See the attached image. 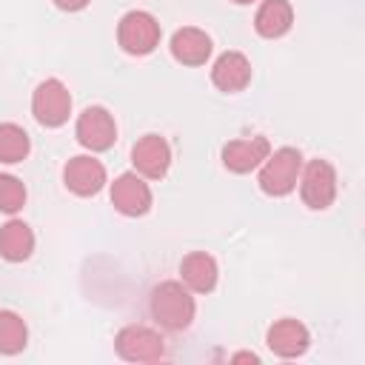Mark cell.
Returning a JSON list of instances; mask_svg holds the SVG:
<instances>
[{
  "label": "cell",
  "mask_w": 365,
  "mask_h": 365,
  "mask_svg": "<svg viewBox=\"0 0 365 365\" xmlns=\"http://www.w3.org/2000/svg\"><path fill=\"white\" fill-rule=\"evenodd\" d=\"M134 171L145 180H163L171 168V145L160 134H145L131 148Z\"/></svg>",
  "instance_id": "cell-9"
},
{
  "label": "cell",
  "mask_w": 365,
  "mask_h": 365,
  "mask_svg": "<svg viewBox=\"0 0 365 365\" xmlns=\"http://www.w3.org/2000/svg\"><path fill=\"white\" fill-rule=\"evenodd\" d=\"M294 26V9L288 0H262L254 14V29L265 40H277L288 34Z\"/></svg>",
  "instance_id": "cell-16"
},
{
  "label": "cell",
  "mask_w": 365,
  "mask_h": 365,
  "mask_svg": "<svg viewBox=\"0 0 365 365\" xmlns=\"http://www.w3.org/2000/svg\"><path fill=\"white\" fill-rule=\"evenodd\" d=\"M148 305H151V317L165 331H185L194 322V314H197L191 291L177 279L160 282L151 291V302Z\"/></svg>",
  "instance_id": "cell-1"
},
{
  "label": "cell",
  "mask_w": 365,
  "mask_h": 365,
  "mask_svg": "<svg viewBox=\"0 0 365 365\" xmlns=\"http://www.w3.org/2000/svg\"><path fill=\"white\" fill-rule=\"evenodd\" d=\"M34 251V231L23 220H9L0 228V257L9 262H23Z\"/></svg>",
  "instance_id": "cell-17"
},
{
  "label": "cell",
  "mask_w": 365,
  "mask_h": 365,
  "mask_svg": "<svg viewBox=\"0 0 365 365\" xmlns=\"http://www.w3.org/2000/svg\"><path fill=\"white\" fill-rule=\"evenodd\" d=\"M234 362H254V365H257V362H259V356H257V354H237V356H234Z\"/></svg>",
  "instance_id": "cell-22"
},
{
  "label": "cell",
  "mask_w": 365,
  "mask_h": 365,
  "mask_svg": "<svg viewBox=\"0 0 365 365\" xmlns=\"http://www.w3.org/2000/svg\"><path fill=\"white\" fill-rule=\"evenodd\" d=\"M31 114L43 128H60L63 123H68V114H71L68 88L57 77L43 80L31 94Z\"/></svg>",
  "instance_id": "cell-5"
},
{
  "label": "cell",
  "mask_w": 365,
  "mask_h": 365,
  "mask_svg": "<svg viewBox=\"0 0 365 365\" xmlns=\"http://www.w3.org/2000/svg\"><path fill=\"white\" fill-rule=\"evenodd\" d=\"M180 277H182V285L194 294H211L217 288V259L205 251H191L188 257H182L180 262Z\"/></svg>",
  "instance_id": "cell-15"
},
{
  "label": "cell",
  "mask_w": 365,
  "mask_h": 365,
  "mask_svg": "<svg viewBox=\"0 0 365 365\" xmlns=\"http://www.w3.org/2000/svg\"><path fill=\"white\" fill-rule=\"evenodd\" d=\"M154 194L137 171H125L111 182V205L125 217H143L151 211Z\"/></svg>",
  "instance_id": "cell-8"
},
{
  "label": "cell",
  "mask_w": 365,
  "mask_h": 365,
  "mask_svg": "<svg viewBox=\"0 0 365 365\" xmlns=\"http://www.w3.org/2000/svg\"><path fill=\"white\" fill-rule=\"evenodd\" d=\"M168 48H171V57H174L177 63H182V66H202V63L211 57L214 43H211V37H208L202 29H197V26H182V29H177V31L171 34Z\"/></svg>",
  "instance_id": "cell-14"
},
{
  "label": "cell",
  "mask_w": 365,
  "mask_h": 365,
  "mask_svg": "<svg viewBox=\"0 0 365 365\" xmlns=\"http://www.w3.org/2000/svg\"><path fill=\"white\" fill-rule=\"evenodd\" d=\"M63 182L77 197H94L106 185V165L91 154H77L63 168Z\"/></svg>",
  "instance_id": "cell-10"
},
{
  "label": "cell",
  "mask_w": 365,
  "mask_h": 365,
  "mask_svg": "<svg viewBox=\"0 0 365 365\" xmlns=\"http://www.w3.org/2000/svg\"><path fill=\"white\" fill-rule=\"evenodd\" d=\"M231 3H237V6H248V3H254V0H231Z\"/></svg>",
  "instance_id": "cell-23"
},
{
  "label": "cell",
  "mask_w": 365,
  "mask_h": 365,
  "mask_svg": "<svg viewBox=\"0 0 365 365\" xmlns=\"http://www.w3.org/2000/svg\"><path fill=\"white\" fill-rule=\"evenodd\" d=\"M299 171H302V154H299V148L282 145V148L271 151L262 160L257 182H259V188L268 197H285V194H291L297 188Z\"/></svg>",
  "instance_id": "cell-2"
},
{
  "label": "cell",
  "mask_w": 365,
  "mask_h": 365,
  "mask_svg": "<svg viewBox=\"0 0 365 365\" xmlns=\"http://www.w3.org/2000/svg\"><path fill=\"white\" fill-rule=\"evenodd\" d=\"M265 345L271 354L282 356V359H294V356H302L311 345V334L308 328L299 322V319H277L268 334H265Z\"/></svg>",
  "instance_id": "cell-11"
},
{
  "label": "cell",
  "mask_w": 365,
  "mask_h": 365,
  "mask_svg": "<svg viewBox=\"0 0 365 365\" xmlns=\"http://www.w3.org/2000/svg\"><path fill=\"white\" fill-rule=\"evenodd\" d=\"M299 197L308 208L325 211L336 200V168L328 160H311L299 171Z\"/></svg>",
  "instance_id": "cell-4"
},
{
  "label": "cell",
  "mask_w": 365,
  "mask_h": 365,
  "mask_svg": "<svg viewBox=\"0 0 365 365\" xmlns=\"http://www.w3.org/2000/svg\"><path fill=\"white\" fill-rule=\"evenodd\" d=\"M117 43L125 54L145 57L160 46V23L148 11H125L117 23Z\"/></svg>",
  "instance_id": "cell-3"
},
{
  "label": "cell",
  "mask_w": 365,
  "mask_h": 365,
  "mask_svg": "<svg viewBox=\"0 0 365 365\" xmlns=\"http://www.w3.org/2000/svg\"><path fill=\"white\" fill-rule=\"evenodd\" d=\"M26 342H29V328L23 317L14 311H0V354L3 356L20 354Z\"/></svg>",
  "instance_id": "cell-19"
},
{
  "label": "cell",
  "mask_w": 365,
  "mask_h": 365,
  "mask_svg": "<svg viewBox=\"0 0 365 365\" xmlns=\"http://www.w3.org/2000/svg\"><path fill=\"white\" fill-rule=\"evenodd\" d=\"M211 83L225 91L237 94L251 83V63L242 51H222L211 66Z\"/></svg>",
  "instance_id": "cell-13"
},
{
  "label": "cell",
  "mask_w": 365,
  "mask_h": 365,
  "mask_svg": "<svg viewBox=\"0 0 365 365\" xmlns=\"http://www.w3.org/2000/svg\"><path fill=\"white\" fill-rule=\"evenodd\" d=\"M26 185L14 174H0V211L3 214H17L26 205Z\"/></svg>",
  "instance_id": "cell-20"
},
{
  "label": "cell",
  "mask_w": 365,
  "mask_h": 365,
  "mask_svg": "<svg viewBox=\"0 0 365 365\" xmlns=\"http://www.w3.org/2000/svg\"><path fill=\"white\" fill-rule=\"evenodd\" d=\"M29 151H31V140L26 128H20L17 123H0V163L6 165L23 163Z\"/></svg>",
  "instance_id": "cell-18"
},
{
  "label": "cell",
  "mask_w": 365,
  "mask_h": 365,
  "mask_svg": "<svg viewBox=\"0 0 365 365\" xmlns=\"http://www.w3.org/2000/svg\"><path fill=\"white\" fill-rule=\"evenodd\" d=\"M117 356L125 362H160L165 356V339L145 325H125L114 339Z\"/></svg>",
  "instance_id": "cell-6"
},
{
  "label": "cell",
  "mask_w": 365,
  "mask_h": 365,
  "mask_svg": "<svg viewBox=\"0 0 365 365\" xmlns=\"http://www.w3.org/2000/svg\"><path fill=\"white\" fill-rule=\"evenodd\" d=\"M51 3H54L60 11H83L91 0H51Z\"/></svg>",
  "instance_id": "cell-21"
},
{
  "label": "cell",
  "mask_w": 365,
  "mask_h": 365,
  "mask_svg": "<svg viewBox=\"0 0 365 365\" xmlns=\"http://www.w3.org/2000/svg\"><path fill=\"white\" fill-rule=\"evenodd\" d=\"M268 154H271V143L265 137H242L222 145V165L231 174H248L259 168Z\"/></svg>",
  "instance_id": "cell-12"
},
{
  "label": "cell",
  "mask_w": 365,
  "mask_h": 365,
  "mask_svg": "<svg viewBox=\"0 0 365 365\" xmlns=\"http://www.w3.org/2000/svg\"><path fill=\"white\" fill-rule=\"evenodd\" d=\"M74 137L88 151H108L117 143V123L103 106H88L77 117Z\"/></svg>",
  "instance_id": "cell-7"
}]
</instances>
